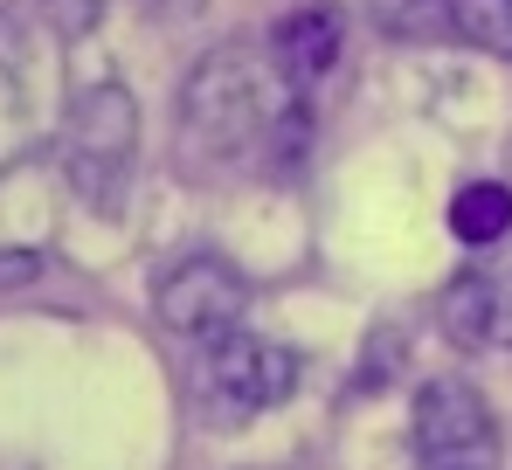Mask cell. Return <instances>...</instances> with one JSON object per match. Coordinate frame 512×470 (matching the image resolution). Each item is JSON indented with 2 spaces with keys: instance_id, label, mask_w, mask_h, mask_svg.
<instances>
[{
  "instance_id": "obj_3",
  "label": "cell",
  "mask_w": 512,
  "mask_h": 470,
  "mask_svg": "<svg viewBox=\"0 0 512 470\" xmlns=\"http://www.w3.org/2000/svg\"><path fill=\"white\" fill-rule=\"evenodd\" d=\"M201 388V415L215 429H243L250 415L277 408L284 394L298 388V360L277 346V339H256V332H222L194 374Z\"/></svg>"
},
{
  "instance_id": "obj_12",
  "label": "cell",
  "mask_w": 512,
  "mask_h": 470,
  "mask_svg": "<svg viewBox=\"0 0 512 470\" xmlns=\"http://www.w3.org/2000/svg\"><path fill=\"white\" fill-rule=\"evenodd\" d=\"M139 7H146L160 28H187V21H201V14H208V0H139Z\"/></svg>"
},
{
  "instance_id": "obj_10",
  "label": "cell",
  "mask_w": 512,
  "mask_h": 470,
  "mask_svg": "<svg viewBox=\"0 0 512 470\" xmlns=\"http://www.w3.org/2000/svg\"><path fill=\"white\" fill-rule=\"evenodd\" d=\"M367 14H374V28L381 35H429V21L443 14V0H367Z\"/></svg>"
},
{
  "instance_id": "obj_2",
  "label": "cell",
  "mask_w": 512,
  "mask_h": 470,
  "mask_svg": "<svg viewBox=\"0 0 512 470\" xmlns=\"http://www.w3.org/2000/svg\"><path fill=\"white\" fill-rule=\"evenodd\" d=\"M139 159V104L125 83H84L63 111V173L90 208H118Z\"/></svg>"
},
{
  "instance_id": "obj_9",
  "label": "cell",
  "mask_w": 512,
  "mask_h": 470,
  "mask_svg": "<svg viewBox=\"0 0 512 470\" xmlns=\"http://www.w3.org/2000/svg\"><path fill=\"white\" fill-rule=\"evenodd\" d=\"M443 21L457 42L512 63V0H443Z\"/></svg>"
},
{
  "instance_id": "obj_6",
  "label": "cell",
  "mask_w": 512,
  "mask_h": 470,
  "mask_svg": "<svg viewBox=\"0 0 512 470\" xmlns=\"http://www.w3.org/2000/svg\"><path fill=\"white\" fill-rule=\"evenodd\" d=\"M340 42H346V14L333 0H319V7H298V14H284L270 28V63H277V77L291 90H312L340 63Z\"/></svg>"
},
{
  "instance_id": "obj_11",
  "label": "cell",
  "mask_w": 512,
  "mask_h": 470,
  "mask_svg": "<svg viewBox=\"0 0 512 470\" xmlns=\"http://www.w3.org/2000/svg\"><path fill=\"white\" fill-rule=\"evenodd\" d=\"M485 270V291H492V346H512V249L478 263Z\"/></svg>"
},
{
  "instance_id": "obj_8",
  "label": "cell",
  "mask_w": 512,
  "mask_h": 470,
  "mask_svg": "<svg viewBox=\"0 0 512 470\" xmlns=\"http://www.w3.org/2000/svg\"><path fill=\"white\" fill-rule=\"evenodd\" d=\"M506 229H512V194L499 187V180H471V187L450 194V235H457V242L492 249Z\"/></svg>"
},
{
  "instance_id": "obj_4",
  "label": "cell",
  "mask_w": 512,
  "mask_h": 470,
  "mask_svg": "<svg viewBox=\"0 0 512 470\" xmlns=\"http://www.w3.org/2000/svg\"><path fill=\"white\" fill-rule=\"evenodd\" d=\"M416 464L423 470H499V415L471 381H429L416 394Z\"/></svg>"
},
{
  "instance_id": "obj_1",
  "label": "cell",
  "mask_w": 512,
  "mask_h": 470,
  "mask_svg": "<svg viewBox=\"0 0 512 470\" xmlns=\"http://www.w3.org/2000/svg\"><path fill=\"white\" fill-rule=\"evenodd\" d=\"M305 139V90L277 77V63L250 42L208 49L180 90V153L187 166H263L298 153Z\"/></svg>"
},
{
  "instance_id": "obj_5",
  "label": "cell",
  "mask_w": 512,
  "mask_h": 470,
  "mask_svg": "<svg viewBox=\"0 0 512 470\" xmlns=\"http://www.w3.org/2000/svg\"><path fill=\"white\" fill-rule=\"evenodd\" d=\"M250 305V284H243V270L229 263V256H180L167 277L153 284V312L160 325L173 332H187V339H222V332H236V318Z\"/></svg>"
},
{
  "instance_id": "obj_7",
  "label": "cell",
  "mask_w": 512,
  "mask_h": 470,
  "mask_svg": "<svg viewBox=\"0 0 512 470\" xmlns=\"http://www.w3.org/2000/svg\"><path fill=\"white\" fill-rule=\"evenodd\" d=\"M436 325H443V339L464 346V353L492 346V291H485V270H478V263L457 270V277L443 284V298H436Z\"/></svg>"
}]
</instances>
